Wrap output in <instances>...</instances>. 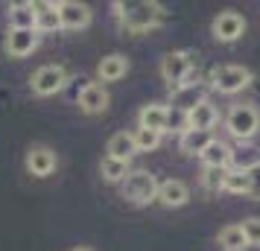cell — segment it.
<instances>
[{"label":"cell","instance_id":"obj_1","mask_svg":"<svg viewBox=\"0 0 260 251\" xmlns=\"http://www.w3.org/2000/svg\"><path fill=\"white\" fill-rule=\"evenodd\" d=\"M111 9H114L117 24L135 35L149 32L167 21V9L161 3H152V0H114Z\"/></svg>","mask_w":260,"mask_h":251},{"label":"cell","instance_id":"obj_2","mask_svg":"<svg viewBox=\"0 0 260 251\" xmlns=\"http://www.w3.org/2000/svg\"><path fill=\"white\" fill-rule=\"evenodd\" d=\"M225 132L237 144H251V137L260 132V108L254 102H237L225 114Z\"/></svg>","mask_w":260,"mask_h":251},{"label":"cell","instance_id":"obj_3","mask_svg":"<svg viewBox=\"0 0 260 251\" xmlns=\"http://www.w3.org/2000/svg\"><path fill=\"white\" fill-rule=\"evenodd\" d=\"M251 82H254V70L246 67V64H216L208 73V88L219 91L225 96H234L240 91H246Z\"/></svg>","mask_w":260,"mask_h":251},{"label":"cell","instance_id":"obj_4","mask_svg":"<svg viewBox=\"0 0 260 251\" xmlns=\"http://www.w3.org/2000/svg\"><path fill=\"white\" fill-rule=\"evenodd\" d=\"M120 196L132 204H149L158 199V178L149 169H129V175L120 181Z\"/></svg>","mask_w":260,"mask_h":251},{"label":"cell","instance_id":"obj_5","mask_svg":"<svg viewBox=\"0 0 260 251\" xmlns=\"http://www.w3.org/2000/svg\"><path fill=\"white\" fill-rule=\"evenodd\" d=\"M193 67H196L193 50H170L161 59V79L167 82L170 91H176L178 85H184V79L193 73Z\"/></svg>","mask_w":260,"mask_h":251},{"label":"cell","instance_id":"obj_6","mask_svg":"<svg viewBox=\"0 0 260 251\" xmlns=\"http://www.w3.org/2000/svg\"><path fill=\"white\" fill-rule=\"evenodd\" d=\"M170 96H173V108H178V111L187 114L190 108H196L199 102L208 99V82L199 79V73L193 70L187 79H184V85H178L176 91H170Z\"/></svg>","mask_w":260,"mask_h":251},{"label":"cell","instance_id":"obj_7","mask_svg":"<svg viewBox=\"0 0 260 251\" xmlns=\"http://www.w3.org/2000/svg\"><path fill=\"white\" fill-rule=\"evenodd\" d=\"M68 85V70L61 64H44L29 76V91L36 96H53Z\"/></svg>","mask_w":260,"mask_h":251},{"label":"cell","instance_id":"obj_8","mask_svg":"<svg viewBox=\"0 0 260 251\" xmlns=\"http://www.w3.org/2000/svg\"><path fill=\"white\" fill-rule=\"evenodd\" d=\"M211 32L219 44H234V41H240L246 35V18L240 12H234V9H225V12H219L211 21Z\"/></svg>","mask_w":260,"mask_h":251},{"label":"cell","instance_id":"obj_9","mask_svg":"<svg viewBox=\"0 0 260 251\" xmlns=\"http://www.w3.org/2000/svg\"><path fill=\"white\" fill-rule=\"evenodd\" d=\"M24 164H26V172H29V175L47 178V175H53L56 167H59V155H56V149H50L47 144H32L26 149Z\"/></svg>","mask_w":260,"mask_h":251},{"label":"cell","instance_id":"obj_10","mask_svg":"<svg viewBox=\"0 0 260 251\" xmlns=\"http://www.w3.org/2000/svg\"><path fill=\"white\" fill-rule=\"evenodd\" d=\"M76 105H79L82 114L96 117V114H103V111L111 105V96H108V91H106L103 82H85L82 91L76 94Z\"/></svg>","mask_w":260,"mask_h":251},{"label":"cell","instance_id":"obj_11","mask_svg":"<svg viewBox=\"0 0 260 251\" xmlns=\"http://www.w3.org/2000/svg\"><path fill=\"white\" fill-rule=\"evenodd\" d=\"M3 50H6L9 59H26L38 50V32L36 29H9L6 41H3Z\"/></svg>","mask_w":260,"mask_h":251},{"label":"cell","instance_id":"obj_12","mask_svg":"<svg viewBox=\"0 0 260 251\" xmlns=\"http://www.w3.org/2000/svg\"><path fill=\"white\" fill-rule=\"evenodd\" d=\"M59 18H61V29L79 32L85 26H91V6H85L79 0H61L59 3Z\"/></svg>","mask_w":260,"mask_h":251},{"label":"cell","instance_id":"obj_13","mask_svg":"<svg viewBox=\"0 0 260 251\" xmlns=\"http://www.w3.org/2000/svg\"><path fill=\"white\" fill-rule=\"evenodd\" d=\"M155 202H161L164 207H184L190 202V187L178 178L158 181V199Z\"/></svg>","mask_w":260,"mask_h":251},{"label":"cell","instance_id":"obj_14","mask_svg":"<svg viewBox=\"0 0 260 251\" xmlns=\"http://www.w3.org/2000/svg\"><path fill=\"white\" fill-rule=\"evenodd\" d=\"M129 73V59L123 56V53H108L100 59L96 64V76H100V82H120L123 76Z\"/></svg>","mask_w":260,"mask_h":251},{"label":"cell","instance_id":"obj_15","mask_svg":"<svg viewBox=\"0 0 260 251\" xmlns=\"http://www.w3.org/2000/svg\"><path fill=\"white\" fill-rule=\"evenodd\" d=\"M167 114H170V105L164 102H149L138 111V126L141 129H149V132L164 134L167 132Z\"/></svg>","mask_w":260,"mask_h":251},{"label":"cell","instance_id":"obj_16","mask_svg":"<svg viewBox=\"0 0 260 251\" xmlns=\"http://www.w3.org/2000/svg\"><path fill=\"white\" fill-rule=\"evenodd\" d=\"M219 123V111L211 99L199 102L196 108L187 111V129H199V132H213V126Z\"/></svg>","mask_w":260,"mask_h":251},{"label":"cell","instance_id":"obj_17","mask_svg":"<svg viewBox=\"0 0 260 251\" xmlns=\"http://www.w3.org/2000/svg\"><path fill=\"white\" fill-rule=\"evenodd\" d=\"M257 164H260L257 146H251V144L231 146V164H228V169H234V172H251Z\"/></svg>","mask_w":260,"mask_h":251},{"label":"cell","instance_id":"obj_18","mask_svg":"<svg viewBox=\"0 0 260 251\" xmlns=\"http://www.w3.org/2000/svg\"><path fill=\"white\" fill-rule=\"evenodd\" d=\"M36 9V32H59L61 18H59V3H32Z\"/></svg>","mask_w":260,"mask_h":251},{"label":"cell","instance_id":"obj_19","mask_svg":"<svg viewBox=\"0 0 260 251\" xmlns=\"http://www.w3.org/2000/svg\"><path fill=\"white\" fill-rule=\"evenodd\" d=\"M213 140H216V137H213V132L187 129V132L178 137V152H184V155H202V152H205Z\"/></svg>","mask_w":260,"mask_h":251},{"label":"cell","instance_id":"obj_20","mask_svg":"<svg viewBox=\"0 0 260 251\" xmlns=\"http://www.w3.org/2000/svg\"><path fill=\"white\" fill-rule=\"evenodd\" d=\"M106 152H108V158H117V161H126V164H129L132 155L138 152V149H135V137H132V132L111 134L108 144H106Z\"/></svg>","mask_w":260,"mask_h":251},{"label":"cell","instance_id":"obj_21","mask_svg":"<svg viewBox=\"0 0 260 251\" xmlns=\"http://www.w3.org/2000/svg\"><path fill=\"white\" fill-rule=\"evenodd\" d=\"M9 29H36V9L32 3H12L6 9Z\"/></svg>","mask_w":260,"mask_h":251},{"label":"cell","instance_id":"obj_22","mask_svg":"<svg viewBox=\"0 0 260 251\" xmlns=\"http://www.w3.org/2000/svg\"><path fill=\"white\" fill-rule=\"evenodd\" d=\"M202 164L205 167H216V169H228L231 164V146L225 144V140H213L205 152H202Z\"/></svg>","mask_w":260,"mask_h":251},{"label":"cell","instance_id":"obj_23","mask_svg":"<svg viewBox=\"0 0 260 251\" xmlns=\"http://www.w3.org/2000/svg\"><path fill=\"white\" fill-rule=\"evenodd\" d=\"M222 193H234V196H254V184H251V172H225Z\"/></svg>","mask_w":260,"mask_h":251},{"label":"cell","instance_id":"obj_24","mask_svg":"<svg viewBox=\"0 0 260 251\" xmlns=\"http://www.w3.org/2000/svg\"><path fill=\"white\" fill-rule=\"evenodd\" d=\"M216 242L222 245V251H246L248 248V239H246V234H243L240 225H225L216 234Z\"/></svg>","mask_w":260,"mask_h":251},{"label":"cell","instance_id":"obj_25","mask_svg":"<svg viewBox=\"0 0 260 251\" xmlns=\"http://www.w3.org/2000/svg\"><path fill=\"white\" fill-rule=\"evenodd\" d=\"M100 175H103V181H108V184H120V181L129 175V164L106 155L100 161Z\"/></svg>","mask_w":260,"mask_h":251},{"label":"cell","instance_id":"obj_26","mask_svg":"<svg viewBox=\"0 0 260 251\" xmlns=\"http://www.w3.org/2000/svg\"><path fill=\"white\" fill-rule=\"evenodd\" d=\"M225 172H228V169L205 167V169H202V190H205V193H222Z\"/></svg>","mask_w":260,"mask_h":251},{"label":"cell","instance_id":"obj_27","mask_svg":"<svg viewBox=\"0 0 260 251\" xmlns=\"http://www.w3.org/2000/svg\"><path fill=\"white\" fill-rule=\"evenodd\" d=\"M132 137H135V149H138V152H152V149H158V144H161V134L149 132V129H141V126L132 132Z\"/></svg>","mask_w":260,"mask_h":251},{"label":"cell","instance_id":"obj_28","mask_svg":"<svg viewBox=\"0 0 260 251\" xmlns=\"http://www.w3.org/2000/svg\"><path fill=\"white\" fill-rule=\"evenodd\" d=\"M240 228H243V234H246L248 245L260 248V216H246V219L240 222Z\"/></svg>","mask_w":260,"mask_h":251},{"label":"cell","instance_id":"obj_29","mask_svg":"<svg viewBox=\"0 0 260 251\" xmlns=\"http://www.w3.org/2000/svg\"><path fill=\"white\" fill-rule=\"evenodd\" d=\"M167 132H178V134L187 132V114L178 111V108H170V114H167Z\"/></svg>","mask_w":260,"mask_h":251},{"label":"cell","instance_id":"obj_30","mask_svg":"<svg viewBox=\"0 0 260 251\" xmlns=\"http://www.w3.org/2000/svg\"><path fill=\"white\" fill-rule=\"evenodd\" d=\"M251 184H254V196H260V164L251 169Z\"/></svg>","mask_w":260,"mask_h":251},{"label":"cell","instance_id":"obj_31","mask_svg":"<svg viewBox=\"0 0 260 251\" xmlns=\"http://www.w3.org/2000/svg\"><path fill=\"white\" fill-rule=\"evenodd\" d=\"M71 251H94L91 245H76V248H71Z\"/></svg>","mask_w":260,"mask_h":251}]
</instances>
